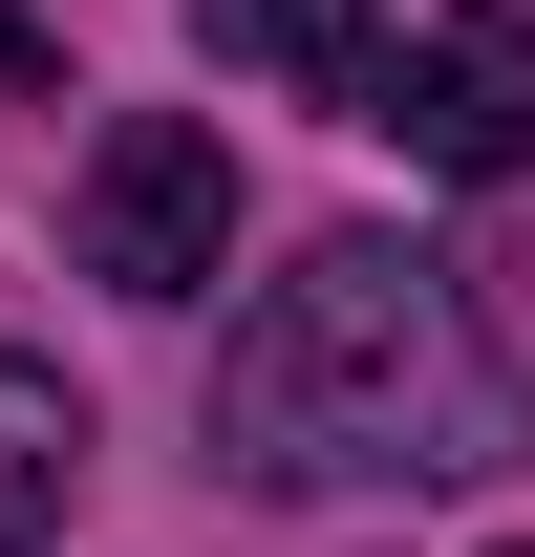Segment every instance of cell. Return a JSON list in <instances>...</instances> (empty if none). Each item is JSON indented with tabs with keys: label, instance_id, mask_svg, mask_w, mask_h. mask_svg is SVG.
<instances>
[{
	"label": "cell",
	"instance_id": "cell-1",
	"mask_svg": "<svg viewBox=\"0 0 535 557\" xmlns=\"http://www.w3.org/2000/svg\"><path fill=\"white\" fill-rule=\"evenodd\" d=\"M535 386L493 364L450 258L407 236H300L214 344V472L258 493H343V472H514Z\"/></svg>",
	"mask_w": 535,
	"mask_h": 557
},
{
	"label": "cell",
	"instance_id": "cell-2",
	"mask_svg": "<svg viewBox=\"0 0 535 557\" xmlns=\"http://www.w3.org/2000/svg\"><path fill=\"white\" fill-rule=\"evenodd\" d=\"M65 258L108 300H214L236 278V150L194 108H129V129L86 150V194H65Z\"/></svg>",
	"mask_w": 535,
	"mask_h": 557
},
{
	"label": "cell",
	"instance_id": "cell-3",
	"mask_svg": "<svg viewBox=\"0 0 535 557\" xmlns=\"http://www.w3.org/2000/svg\"><path fill=\"white\" fill-rule=\"evenodd\" d=\"M364 129H386L407 172H535V22H514V0H428V22H386Z\"/></svg>",
	"mask_w": 535,
	"mask_h": 557
},
{
	"label": "cell",
	"instance_id": "cell-4",
	"mask_svg": "<svg viewBox=\"0 0 535 557\" xmlns=\"http://www.w3.org/2000/svg\"><path fill=\"white\" fill-rule=\"evenodd\" d=\"M65 493H86V386L0 344V557H43V536H65Z\"/></svg>",
	"mask_w": 535,
	"mask_h": 557
},
{
	"label": "cell",
	"instance_id": "cell-5",
	"mask_svg": "<svg viewBox=\"0 0 535 557\" xmlns=\"http://www.w3.org/2000/svg\"><path fill=\"white\" fill-rule=\"evenodd\" d=\"M236 65H278V86H322V108H364V65H386V0H194Z\"/></svg>",
	"mask_w": 535,
	"mask_h": 557
},
{
	"label": "cell",
	"instance_id": "cell-6",
	"mask_svg": "<svg viewBox=\"0 0 535 557\" xmlns=\"http://www.w3.org/2000/svg\"><path fill=\"white\" fill-rule=\"evenodd\" d=\"M0 86H65V44H43V22H22V0H0Z\"/></svg>",
	"mask_w": 535,
	"mask_h": 557
},
{
	"label": "cell",
	"instance_id": "cell-7",
	"mask_svg": "<svg viewBox=\"0 0 535 557\" xmlns=\"http://www.w3.org/2000/svg\"><path fill=\"white\" fill-rule=\"evenodd\" d=\"M514 557H535V536H514Z\"/></svg>",
	"mask_w": 535,
	"mask_h": 557
}]
</instances>
